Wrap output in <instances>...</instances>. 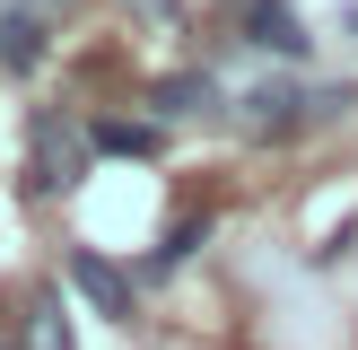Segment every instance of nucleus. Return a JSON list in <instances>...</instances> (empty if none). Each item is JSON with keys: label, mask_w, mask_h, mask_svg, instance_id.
I'll return each mask as SVG.
<instances>
[{"label": "nucleus", "mask_w": 358, "mask_h": 350, "mask_svg": "<svg viewBox=\"0 0 358 350\" xmlns=\"http://www.w3.org/2000/svg\"><path fill=\"white\" fill-rule=\"evenodd\" d=\"M96 158H157L166 149V132H157V122H96Z\"/></svg>", "instance_id": "6e6552de"}, {"label": "nucleus", "mask_w": 358, "mask_h": 350, "mask_svg": "<svg viewBox=\"0 0 358 350\" xmlns=\"http://www.w3.org/2000/svg\"><path fill=\"white\" fill-rule=\"evenodd\" d=\"M350 35H358V9H350Z\"/></svg>", "instance_id": "9d476101"}, {"label": "nucleus", "mask_w": 358, "mask_h": 350, "mask_svg": "<svg viewBox=\"0 0 358 350\" xmlns=\"http://www.w3.org/2000/svg\"><path fill=\"white\" fill-rule=\"evenodd\" d=\"M0 350H17V342H0Z\"/></svg>", "instance_id": "9b49d317"}, {"label": "nucleus", "mask_w": 358, "mask_h": 350, "mask_svg": "<svg viewBox=\"0 0 358 350\" xmlns=\"http://www.w3.org/2000/svg\"><path fill=\"white\" fill-rule=\"evenodd\" d=\"M70 289H79L87 307L105 315V324H140V298H131V272H114V262H105V254H87V245L70 254Z\"/></svg>", "instance_id": "20e7f679"}, {"label": "nucleus", "mask_w": 358, "mask_h": 350, "mask_svg": "<svg viewBox=\"0 0 358 350\" xmlns=\"http://www.w3.org/2000/svg\"><path fill=\"white\" fill-rule=\"evenodd\" d=\"M157 122H184V114H210V105H219V79H210V70H175V79H157Z\"/></svg>", "instance_id": "423d86ee"}, {"label": "nucleus", "mask_w": 358, "mask_h": 350, "mask_svg": "<svg viewBox=\"0 0 358 350\" xmlns=\"http://www.w3.org/2000/svg\"><path fill=\"white\" fill-rule=\"evenodd\" d=\"M27 332H35V350H70V332H62V315H52V307H35Z\"/></svg>", "instance_id": "1a4fd4ad"}, {"label": "nucleus", "mask_w": 358, "mask_h": 350, "mask_svg": "<svg viewBox=\"0 0 358 350\" xmlns=\"http://www.w3.org/2000/svg\"><path fill=\"white\" fill-rule=\"evenodd\" d=\"M350 88H306V79H262V88H245L236 97V122L254 140H289V132H306V122H332V114H350Z\"/></svg>", "instance_id": "f03ea898"}, {"label": "nucleus", "mask_w": 358, "mask_h": 350, "mask_svg": "<svg viewBox=\"0 0 358 350\" xmlns=\"http://www.w3.org/2000/svg\"><path fill=\"white\" fill-rule=\"evenodd\" d=\"M201 237H210V210H184V219L157 237V254H149V280H166V272H184L192 254H201Z\"/></svg>", "instance_id": "0eeeda50"}, {"label": "nucleus", "mask_w": 358, "mask_h": 350, "mask_svg": "<svg viewBox=\"0 0 358 350\" xmlns=\"http://www.w3.org/2000/svg\"><path fill=\"white\" fill-rule=\"evenodd\" d=\"M87 158H96L87 122L70 114V105H35L27 114V175H17V184H27L35 202H62V192L87 175Z\"/></svg>", "instance_id": "f257e3e1"}, {"label": "nucleus", "mask_w": 358, "mask_h": 350, "mask_svg": "<svg viewBox=\"0 0 358 350\" xmlns=\"http://www.w3.org/2000/svg\"><path fill=\"white\" fill-rule=\"evenodd\" d=\"M245 35H254L262 52H280V62H306V52H315V35L297 27L289 0H245Z\"/></svg>", "instance_id": "39448f33"}, {"label": "nucleus", "mask_w": 358, "mask_h": 350, "mask_svg": "<svg viewBox=\"0 0 358 350\" xmlns=\"http://www.w3.org/2000/svg\"><path fill=\"white\" fill-rule=\"evenodd\" d=\"M52 62V18L35 9V0H0V70L9 79H27V70Z\"/></svg>", "instance_id": "7ed1b4c3"}]
</instances>
